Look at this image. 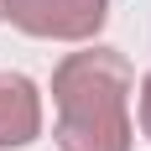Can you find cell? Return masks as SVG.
Segmentation results:
<instances>
[{
	"label": "cell",
	"instance_id": "cell-3",
	"mask_svg": "<svg viewBox=\"0 0 151 151\" xmlns=\"http://www.w3.org/2000/svg\"><path fill=\"white\" fill-rule=\"evenodd\" d=\"M42 125H47V104H42V89L31 83L26 73H0V151H21L31 141H42Z\"/></svg>",
	"mask_w": 151,
	"mask_h": 151
},
{
	"label": "cell",
	"instance_id": "cell-1",
	"mask_svg": "<svg viewBox=\"0 0 151 151\" xmlns=\"http://www.w3.org/2000/svg\"><path fill=\"white\" fill-rule=\"evenodd\" d=\"M136 68L120 47L83 42L78 52L52 68V141L58 151H130L136 120H130Z\"/></svg>",
	"mask_w": 151,
	"mask_h": 151
},
{
	"label": "cell",
	"instance_id": "cell-2",
	"mask_svg": "<svg viewBox=\"0 0 151 151\" xmlns=\"http://www.w3.org/2000/svg\"><path fill=\"white\" fill-rule=\"evenodd\" d=\"M109 21V0H11L5 26L26 31L37 42H94Z\"/></svg>",
	"mask_w": 151,
	"mask_h": 151
},
{
	"label": "cell",
	"instance_id": "cell-4",
	"mask_svg": "<svg viewBox=\"0 0 151 151\" xmlns=\"http://www.w3.org/2000/svg\"><path fill=\"white\" fill-rule=\"evenodd\" d=\"M136 125H141V136L151 141V68L141 73V89H136Z\"/></svg>",
	"mask_w": 151,
	"mask_h": 151
},
{
	"label": "cell",
	"instance_id": "cell-5",
	"mask_svg": "<svg viewBox=\"0 0 151 151\" xmlns=\"http://www.w3.org/2000/svg\"><path fill=\"white\" fill-rule=\"evenodd\" d=\"M5 11H11V0H0V21H5Z\"/></svg>",
	"mask_w": 151,
	"mask_h": 151
}]
</instances>
